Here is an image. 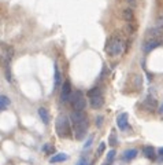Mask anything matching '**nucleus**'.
Listing matches in <instances>:
<instances>
[{"label":"nucleus","mask_w":163,"mask_h":165,"mask_svg":"<svg viewBox=\"0 0 163 165\" xmlns=\"http://www.w3.org/2000/svg\"><path fill=\"white\" fill-rule=\"evenodd\" d=\"M70 121L73 124V132L77 140H82L88 131V118L84 112H73L70 114Z\"/></svg>","instance_id":"nucleus-1"},{"label":"nucleus","mask_w":163,"mask_h":165,"mask_svg":"<svg viewBox=\"0 0 163 165\" xmlns=\"http://www.w3.org/2000/svg\"><path fill=\"white\" fill-rule=\"evenodd\" d=\"M70 123L68 117L66 114H59L55 121V131L59 138H70L71 136V130H70Z\"/></svg>","instance_id":"nucleus-2"},{"label":"nucleus","mask_w":163,"mask_h":165,"mask_svg":"<svg viewBox=\"0 0 163 165\" xmlns=\"http://www.w3.org/2000/svg\"><path fill=\"white\" fill-rule=\"evenodd\" d=\"M124 45H125L124 41L119 37H110L107 44H106V51L111 57H118V55H121L125 51Z\"/></svg>","instance_id":"nucleus-3"},{"label":"nucleus","mask_w":163,"mask_h":165,"mask_svg":"<svg viewBox=\"0 0 163 165\" xmlns=\"http://www.w3.org/2000/svg\"><path fill=\"white\" fill-rule=\"evenodd\" d=\"M70 102H71V106L74 112H84L85 106H86V100H85V95L82 94V91L77 90L74 94L70 98Z\"/></svg>","instance_id":"nucleus-4"},{"label":"nucleus","mask_w":163,"mask_h":165,"mask_svg":"<svg viewBox=\"0 0 163 165\" xmlns=\"http://www.w3.org/2000/svg\"><path fill=\"white\" fill-rule=\"evenodd\" d=\"M70 98H71V84L68 80H66L62 85V91H60V102L66 103L70 100Z\"/></svg>","instance_id":"nucleus-5"},{"label":"nucleus","mask_w":163,"mask_h":165,"mask_svg":"<svg viewBox=\"0 0 163 165\" xmlns=\"http://www.w3.org/2000/svg\"><path fill=\"white\" fill-rule=\"evenodd\" d=\"M143 109L147 110V112H151V113H153L155 110L159 109V107H158V100L155 99L153 96L148 95V96L144 99V102H143Z\"/></svg>","instance_id":"nucleus-6"},{"label":"nucleus","mask_w":163,"mask_h":165,"mask_svg":"<svg viewBox=\"0 0 163 165\" xmlns=\"http://www.w3.org/2000/svg\"><path fill=\"white\" fill-rule=\"evenodd\" d=\"M14 57V48L13 47H10V45H4L1 47V59H3V65H8L10 63V61L13 59Z\"/></svg>","instance_id":"nucleus-7"},{"label":"nucleus","mask_w":163,"mask_h":165,"mask_svg":"<svg viewBox=\"0 0 163 165\" xmlns=\"http://www.w3.org/2000/svg\"><path fill=\"white\" fill-rule=\"evenodd\" d=\"M159 45H162V41H160L159 39H150L148 41H145L143 44V50L145 54H148V52H151L152 50L158 48Z\"/></svg>","instance_id":"nucleus-8"},{"label":"nucleus","mask_w":163,"mask_h":165,"mask_svg":"<svg viewBox=\"0 0 163 165\" xmlns=\"http://www.w3.org/2000/svg\"><path fill=\"white\" fill-rule=\"evenodd\" d=\"M127 124H129V116L127 113H121L118 114L117 117V125L121 131H126L127 130Z\"/></svg>","instance_id":"nucleus-9"},{"label":"nucleus","mask_w":163,"mask_h":165,"mask_svg":"<svg viewBox=\"0 0 163 165\" xmlns=\"http://www.w3.org/2000/svg\"><path fill=\"white\" fill-rule=\"evenodd\" d=\"M143 154H144V157H145V158H148V160H151V161H153V160L156 158L158 153L155 151V149H153L152 146L147 145V146H144V147H143Z\"/></svg>","instance_id":"nucleus-10"},{"label":"nucleus","mask_w":163,"mask_h":165,"mask_svg":"<svg viewBox=\"0 0 163 165\" xmlns=\"http://www.w3.org/2000/svg\"><path fill=\"white\" fill-rule=\"evenodd\" d=\"M89 103H91L92 109H100L103 105H104V96L103 95H99V96H93L89 99Z\"/></svg>","instance_id":"nucleus-11"},{"label":"nucleus","mask_w":163,"mask_h":165,"mask_svg":"<svg viewBox=\"0 0 163 165\" xmlns=\"http://www.w3.org/2000/svg\"><path fill=\"white\" fill-rule=\"evenodd\" d=\"M137 154H138L137 149H127V150H125V151L122 153V160L126 161V162H129V161H132V160L136 158Z\"/></svg>","instance_id":"nucleus-12"},{"label":"nucleus","mask_w":163,"mask_h":165,"mask_svg":"<svg viewBox=\"0 0 163 165\" xmlns=\"http://www.w3.org/2000/svg\"><path fill=\"white\" fill-rule=\"evenodd\" d=\"M67 160H68V155L66 153H56V154H54L49 158V162L51 164H56V162H63V161H67Z\"/></svg>","instance_id":"nucleus-13"},{"label":"nucleus","mask_w":163,"mask_h":165,"mask_svg":"<svg viewBox=\"0 0 163 165\" xmlns=\"http://www.w3.org/2000/svg\"><path fill=\"white\" fill-rule=\"evenodd\" d=\"M39 117L41 118V121L45 125H48L49 121H51V116H49L48 110L45 109V107H39Z\"/></svg>","instance_id":"nucleus-14"},{"label":"nucleus","mask_w":163,"mask_h":165,"mask_svg":"<svg viewBox=\"0 0 163 165\" xmlns=\"http://www.w3.org/2000/svg\"><path fill=\"white\" fill-rule=\"evenodd\" d=\"M62 84V75L59 72V68L58 65H55V75H54V90H58Z\"/></svg>","instance_id":"nucleus-15"},{"label":"nucleus","mask_w":163,"mask_h":165,"mask_svg":"<svg viewBox=\"0 0 163 165\" xmlns=\"http://www.w3.org/2000/svg\"><path fill=\"white\" fill-rule=\"evenodd\" d=\"M132 81H133L134 90H141V87H143V77H141L140 75H133Z\"/></svg>","instance_id":"nucleus-16"},{"label":"nucleus","mask_w":163,"mask_h":165,"mask_svg":"<svg viewBox=\"0 0 163 165\" xmlns=\"http://www.w3.org/2000/svg\"><path fill=\"white\" fill-rule=\"evenodd\" d=\"M122 18H124L126 22H132L134 20V14H133V10L132 8H125L122 11Z\"/></svg>","instance_id":"nucleus-17"},{"label":"nucleus","mask_w":163,"mask_h":165,"mask_svg":"<svg viewBox=\"0 0 163 165\" xmlns=\"http://www.w3.org/2000/svg\"><path fill=\"white\" fill-rule=\"evenodd\" d=\"M8 106H10V99H8L6 95H1V96H0V110L4 112Z\"/></svg>","instance_id":"nucleus-18"},{"label":"nucleus","mask_w":163,"mask_h":165,"mask_svg":"<svg viewBox=\"0 0 163 165\" xmlns=\"http://www.w3.org/2000/svg\"><path fill=\"white\" fill-rule=\"evenodd\" d=\"M99 95H103L101 94V90L99 87H93V88H91V90L86 92V96L91 99V98H93V96H99Z\"/></svg>","instance_id":"nucleus-19"},{"label":"nucleus","mask_w":163,"mask_h":165,"mask_svg":"<svg viewBox=\"0 0 163 165\" xmlns=\"http://www.w3.org/2000/svg\"><path fill=\"white\" fill-rule=\"evenodd\" d=\"M115 150H110V151L107 153V158H106V161H104V165H111L112 164V161H114V158H115Z\"/></svg>","instance_id":"nucleus-20"},{"label":"nucleus","mask_w":163,"mask_h":165,"mask_svg":"<svg viewBox=\"0 0 163 165\" xmlns=\"http://www.w3.org/2000/svg\"><path fill=\"white\" fill-rule=\"evenodd\" d=\"M108 143H110L111 146H115V145L118 143V139H117V136H115V132H114V131L111 132L110 138H108Z\"/></svg>","instance_id":"nucleus-21"},{"label":"nucleus","mask_w":163,"mask_h":165,"mask_svg":"<svg viewBox=\"0 0 163 165\" xmlns=\"http://www.w3.org/2000/svg\"><path fill=\"white\" fill-rule=\"evenodd\" d=\"M42 151H45L47 154H52V153L55 151V147H54L52 145H45L42 147Z\"/></svg>","instance_id":"nucleus-22"},{"label":"nucleus","mask_w":163,"mask_h":165,"mask_svg":"<svg viewBox=\"0 0 163 165\" xmlns=\"http://www.w3.org/2000/svg\"><path fill=\"white\" fill-rule=\"evenodd\" d=\"M7 66L8 65H6L4 66V76H6V80L7 81H13V77H11V72H10V69H7Z\"/></svg>","instance_id":"nucleus-23"},{"label":"nucleus","mask_w":163,"mask_h":165,"mask_svg":"<svg viewBox=\"0 0 163 165\" xmlns=\"http://www.w3.org/2000/svg\"><path fill=\"white\" fill-rule=\"evenodd\" d=\"M125 29H126V32L129 33V35H133L134 30H136V28L132 25V22H127V25H126V28H125Z\"/></svg>","instance_id":"nucleus-24"},{"label":"nucleus","mask_w":163,"mask_h":165,"mask_svg":"<svg viewBox=\"0 0 163 165\" xmlns=\"http://www.w3.org/2000/svg\"><path fill=\"white\" fill-rule=\"evenodd\" d=\"M92 142H93V135H91L88 138V140L85 142V145H84V150H86V149H89L91 147V145H92Z\"/></svg>","instance_id":"nucleus-25"},{"label":"nucleus","mask_w":163,"mask_h":165,"mask_svg":"<svg viewBox=\"0 0 163 165\" xmlns=\"http://www.w3.org/2000/svg\"><path fill=\"white\" fill-rule=\"evenodd\" d=\"M106 150V143L104 142H101L100 145H99V149H98V155H101L103 153H104Z\"/></svg>","instance_id":"nucleus-26"},{"label":"nucleus","mask_w":163,"mask_h":165,"mask_svg":"<svg viewBox=\"0 0 163 165\" xmlns=\"http://www.w3.org/2000/svg\"><path fill=\"white\" fill-rule=\"evenodd\" d=\"M103 120H104V117H103V116H98V117H96V127H98V128H100V127H101Z\"/></svg>","instance_id":"nucleus-27"},{"label":"nucleus","mask_w":163,"mask_h":165,"mask_svg":"<svg viewBox=\"0 0 163 165\" xmlns=\"http://www.w3.org/2000/svg\"><path fill=\"white\" fill-rule=\"evenodd\" d=\"M126 2L130 7H136L137 6V0H126Z\"/></svg>","instance_id":"nucleus-28"},{"label":"nucleus","mask_w":163,"mask_h":165,"mask_svg":"<svg viewBox=\"0 0 163 165\" xmlns=\"http://www.w3.org/2000/svg\"><path fill=\"white\" fill-rule=\"evenodd\" d=\"M75 165H88V161H86L85 158H80V161L77 162Z\"/></svg>","instance_id":"nucleus-29"},{"label":"nucleus","mask_w":163,"mask_h":165,"mask_svg":"<svg viewBox=\"0 0 163 165\" xmlns=\"http://www.w3.org/2000/svg\"><path fill=\"white\" fill-rule=\"evenodd\" d=\"M158 155H159V157H160V161H163V147L158 149Z\"/></svg>","instance_id":"nucleus-30"},{"label":"nucleus","mask_w":163,"mask_h":165,"mask_svg":"<svg viewBox=\"0 0 163 165\" xmlns=\"http://www.w3.org/2000/svg\"><path fill=\"white\" fill-rule=\"evenodd\" d=\"M158 112H159L160 114H163V102H162V105L159 106V109H158Z\"/></svg>","instance_id":"nucleus-31"}]
</instances>
